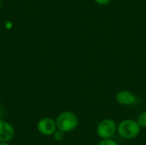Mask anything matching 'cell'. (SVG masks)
Returning <instances> with one entry per match:
<instances>
[{"mask_svg":"<svg viewBox=\"0 0 146 145\" xmlns=\"http://www.w3.org/2000/svg\"><path fill=\"white\" fill-rule=\"evenodd\" d=\"M56 123L57 129L66 133L77 128L79 125V118L76 114L72 111H63L57 115Z\"/></svg>","mask_w":146,"mask_h":145,"instance_id":"1","label":"cell"},{"mask_svg":"<svg viewBox=\"0 0 146 145\" xmlns=\"http://www.w3.org/2000/svg\"><path fill=\"white\" fill-rule=\"evenodd\" d=\"M141 131V127L137 121L126 119L121 121L117 125V133L123 139H133L137 138Z\"/></svg>","mask_w":146,"mask_h":145,"instance_id":"2","label":"cell"},{"mask_svg":"<svg viewBox=\"0 0 146 145\" xmlns=\"http://www.w3.org/2000/svg\"><path fill=\"white\" fill-rule=\"evenodd\" d=\"M97 135L101 138H112L117 132V125L112 119H104L97 126Z\"/></svg>","mask_w":146,"mask_h":145,"instance_id":"3","label":"cell"},{"mask_svg":"<svg viewBox=\"0 0 146 145\" xmlns=\"http://www.w3.org/2000/svg\"><path fill=\"white\" fill-rule=\"evenodd\" d=\"M37 127L40 134L44 136H52L57 130L56 121L50 117H44L40 119L38 122Z\"/></svg>","mask_w":146,"mask_h":145,"instance_id":"4","label":"cell"},{"mask_svg":"<svg viewBox=\"0 0 146 145\" xmlns=\"http://www.w3.org/2000/svg\"><path fill=\"white\" fill-rule=\"evenodd\" d=\"M15 135V128L9 122L0 120V142H9Z\"/></svg>","mask_w":146,"mask_h":145,"instance_id":"5","label":"cell"},{"mask_svg":"<svg viewBox=\"0 0 146 145\" xmlns=\"http://www.w3.org/2000/svg\"><path fill=\"white\" fill-rule=\"evenodd\" d=\"M115 100L119 104L125 105V106H130L133 105L137 103V97L136 96L127 90L120 91L115 95Z\"/></svg>","mask_w":146,"mask_h":145,"instance_id":"6","label":"cell"},{"mask_svg":"<svg viewBox=\"0 0 146 145\" xmlns=\"http://www.w3.org/2000/svg\"><path fill=\"white\" fill-rule=\"evenodd\" d=\"M136 121L141 128H146V111L140 113Z\"/></svg>","mask_w":146,"mask_h":145,"instance_id":"7","label":"cell"},{"mask_svg":"<svg viewBox=\"0 0 146 145\" xmlns=\"http://www.w3.org/2000/svg\"><path fill=\"white\" fill-rule=\"evenodd\" d=\"M52 136H53V138H54L55 141H56V142H61V141H62V140L64 139V138H65V132H62V131H61V130H58V129H57V130L54 132V134H53Z\"/></svg>","mask_w":146,"mask_h":145,"instance_id":"8","label":"cell"},{"mask_svg":"<svg viewBox=\"0 0 146 145\" xmlns=\"http://www.w3.org/2000/svg\"><path fill=\"white\" fill-rule=\"evenodd\" d=\"M98 145H119L116 141L112 138H104L101 139Z\"/></svg>","mask_w":146,"mask_h":145,"instance_id":"9","label":"cell"},{"mask_svg":"<svg viewBox=\"0 0 146 145\" xmlns=\"http://www.w3.org/2000/svg\"><path fill=\"white\" fill-rule=\"evenodd\" d=\"M94 1L96 3L99 5H107L111 2V0H94Z\"/></svg>","mask_w":146,"mask_h":145,"instance_id":"10","label":"cell"},{"mask_svg":"<svg viewBox=\"0 0 146 145\" xmlns=\"http://www.w3.org/2000/svg\"><path fill=\"white\" fill-rule=\"evenodd\" d=\"M0 145H10L9 142H0Z\"/></svg>","mask_w":146,"mask_h":145,"instance_id":"11","label":"cell"}]
</instances>
